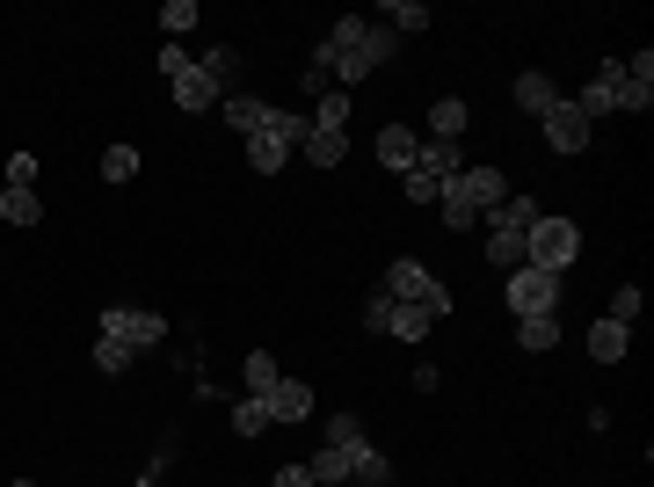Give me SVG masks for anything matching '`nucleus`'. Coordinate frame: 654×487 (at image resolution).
<instances>
[{
	"label": "nucleus",
	"instance_id": "obj_33",
	"mask_svg": "<svg viewBox=\"0 0 654 487\" xmlns=\"http://www.w3.org/2000/svg\"><path fill=\"white\" fill-rule=\"evenodd\" d=\"M328 444H335V451H363L371 437H363V422H357V414H335V422H328Z\"/></svg>",
	"mask_w": 654,
	"mask_h": 487
},
{
	"label": "nucleus",
	"instance_id": "obj_18",
	"mask_svg": "<svg viewBox=\"0 0 654 487\" xmlns=\"http://www.w3.org/2000/svg\"><path fill=\"white\" fill-rule=\"evenodd\" d=\"M553 102H560V88L546 74H516V110H524V117H546Z\"/></svg>",
	"mask_w": 654,
	"mask_h": 487
},
{
	"label": "nucleus",
	"instance_id": "obj_10",
	"mask_svg": "<svg viewBox=\"0 0 654 487\" xmlns=\"http://www.w3.org/2000/svg\"><path fill=\"white\" fill-rule=\"evenodd\" d=\"M262 408H269V422H306L313 414V386L306 379H277V393H269Z\"/></svg>",
	"mask_w": 654,
	"mask_h": 487
},
{
	"label": "nucleus",
	"instance_id": "obj_30",
	"mask_svg": "<svg viewBox=\"0 0 654 487\" xmlns=\"http://www.w3.org/2000/svg\"><path fill=\"white\" fill-rule=\"evenodd\" d=\"M131 364H139V349H124V342L95 335V371H110V379H117V371H131Z\"/></svg>",
	"mask_w": 654,
	"mask_h": 487
},
{
	"label": "nucleus",
	"instance_id": "obj_27",
	"mask_svg": "<svg viewBox=\"0 0 654 487\" xmlns=\"http://www.w3.org/2000/svg\"><path fill=\"white\" fill-rule=\"evenodd\" d=\"M313 131H349V95H342V88H328V95H320Z\"/></svg>",
	"mask_w": 654,
	"mask_h": 487
},
{
	"label": "nucleus",
	"instance_id": "obj_4",
	"mask_svg": "<svg viewBox=\"0 0 654 487\" xmlns=\"http://www.w3.org/2000/svg\"><path fill=\"white\" fill-rule=\"evenodd\" d=\"M102 335L124 349H161L168 342V313H145V306H102Z\"/></svg>",
	"mask_w": 654,
	"mask_h": 487
},
{
	"label": "nucleus",
	"instance_id": "obj_31",
	"mask_svg": "<svg viewBox=\"0 0 654 487\" xmlns=\"http://www.w3.org/2000/svg\"><path fill=\"white\" fill-rule=\"evenodd\" d=\"M139 175V146H110L102 153V182H131Z\"/></svg>",
	"mask_w": 654,
	"mask_h": 487
},
{
	"label": "nucleus",
	"instance_id": "obj_13",
	"mask_svg": "<svg viewBox=\"0 0 654 487\" xmlns=\"http://www.w3.org/2000/svg\"><path fill=\"white\" fill-rule=\"evenodd\" d=\"M581 349H589L597 364H626V349H632V328H618V320H597V328L581 335Z\"/></svg>",
	"mask_w": 654,
	"mask_h": 487
},
{
	"label": "nucleus",
	"instance_id": "obj_29",
	"mask_svg": "<svg viewBox=\"0 0 654 487\" xmlns=\"http://www.w3.org/2000/svg\"><path fill=\"white\" fill-rule=\"evenodd\" d=\"M436 212H444V226H451V233H465V226H480V212H473V204H465V196L451 190V182H444V196H436Z\"/></svg>",
	"mask_w": 654,
	"mask_h": 487
},
{
	"label": "nucleus",
	"instance_id": "obj_36",
	"mask_svg": "<svg viewBox=\"0 0 654 487\" xmlns=\"http://www.w3.org/2000/svg\"><path fill=\"white\" fill-rule=\"evenodd\" d=\"M161 29H168V44L182 29H196V0H168V8H161Z\"/></svg>",
	"mask_w": 654,
	"mask_h": 487
},
{
	"label": "nucleus",
	"instance_id": "obj_9",
	"mask_svg": "<svg viewBox=\"0 0 654 487\" xmlns=\"http://www.w3.org/2000/svg\"><path fill=\"white\" fill-rule=\"evenodd\" d=\"M538 219H546V212H538V196H516V190H509L502 204L487 212V233H531Z\"/></svg>",
	"mask_w": 654,
	"mask_h": 487
},
{
	"label": "nucleus",
	"instance_id": "obj_25",
	"mask_svg": "<svg viewBox=\"0 0 654 487\" xmlns=\"http://www.w3.org/2000/svg\"><path fill=\"white\" fill-rule=\"evenodd\" d=\"M487 262L502 269V277L509 269H524V233H487Z\"/></svg>",
	"mask_w": 654,
	"mask_h": 487
},
{
	"label": "nucleus",
	"instance_id": "obj_6",
	"mask_svg": "<svg viewBox=\"0 0 654 487\" xmlns=\"http://www.w3.org/2000/svg\"><path fill=\"white\" fill-rule=\"evenodd\" d=\"M538 131H546V146H553V153H581V146H589V117H581L567 95H560L553 110L538 117Z\"/></svg>",
	"mask_w": 654,
	"mask_h": 487
},
{
	"label": "nucleus",
	"instance_id": "obj_32",
	"mask_svg": "<svg viewBox=\"0 0 654 487\" xmlns=\"http://www.w3.org/2000/svg\"><path fill=\"white\" fill-rule=\"evenodd\" d=\"M647 313V298H640V284H618V298H611V313L604 320H618V328H632V320Z\"/></svg>",
	"mask_w": 654,
	"mask_h": 487
},
{
	"label": "nucleus",
	"instance_id": "obj_20",
	"mask_svg": "<svg viewBox=\"0 0 654 487\" xmlns=\"http://www.w3.org/2000/svg\"><path fill=\"white\" fill-rule=\"evenodd\" d=\"M349 487H393V459L363 444V451H357V465H349Z\"/></svg>",
	"mask_w": 654,
	"mask_h": 487
},
{
	"label": "nucleus",
	"instance_id": "obj_8",
	"mask_svg": "<svg viewBox=\"0 0 654 487\" xmlns=\"http://www.w3.org/2000/svg\"><path fill=\"white\" fill-rule=\"evenodd\" d=\"M567 102H575L589 124L611 117V110H618V59H604V66H597V80H581V95H567Z\"/></svg>",
	"mask_w": 654,
	"mask_h": 487
},
{
	"label": "nucleus",
	"instance_id": "obj_15",
	"mask_svg": "<svg viewBox=\"0 0 654 487\" xmlns=\"http://www.w3.org/2000/svg\"><path fill=\"white\" fill-rule=\"evenodd\" d=\"M349 465H357V451H335V444H320L313 459H306V473H313V487H349Z\"/></svg>",
	"mask_w": 654,
	"mask_h": 487
},
{
	"label": "nucleus",
	"instance_id": "obj_35",
	"mask_svg": "<svg viewBox=\"0 0 654 487\" xmlns=\"http://www.w3.org/2000/svg\"><path fill=\"white\" fill-rule=\"evenodd\" d=\"M233 430H241V437H262V430H277V422H269L262 400H241V408H233Z\"/></svg>",
	"mask_w": 654,
	"mask_h": 487
},
{
	"label": "nucleus",
	"instance_id": "obj_21",
	"mask_svg": "<svg viewBox=\"0 0 654 487\" xmlns=\"http://www.w3.org/2000/svg\"><path fill=\"white\" fill-rule=\"evenodd\" d=\"M284 139H277V131H255V139H247V168H255V175H277V168H284Z\"/></svg>",
	"mask_w": 654,
	"mask_h": 487
},
{
	"label": "nucleus",
	"instance_id": "obj_41",
	"mask_svg": "<svg viewBox=\"0 0 654 487\" xmlns=\"http://www.w3.org/2000/svg\"><path fill=\"white\" fill-rule=\"evenodd\" d=\"M444 386V364H414V393H436Z\"/></svg>",
	"mask_w": 654,
	"mask_h": 487
},
{
	"label": "nucleus",
	"instance_id": "obj_40",
	"mask_svg": "<svg viewBox=\"0 0 654 487\" xmlns=\"http://www.w3.org/2000/svg\"><path fill=\"white\" fill-rule=\"evenodd\" d=\"M269 487H313V473H306V465H277V480Z\"/></svg>",
	"mask_w": 654,
	"mask_h": 487
},
{
	"label": "nucleus",
	"instance_id": "obj_3",
	"mask_svg": "<svg viewBox=\"0 0 654 487\" xmlns=\"http://www.w3.org/2000/svg\"><path fill=\"white\" fill-rule=\"evenodd\" d=\"M161 74H168V88H175V110H190V117H196V110H218V102H226V88H218V80L204 74V66H196L182 44L161 51Z\"/></svg>",
	"mask_w": 654,
	"mask_h": 487
},
{
	"label": "nucleus",
	"instance_id": "obj_37",
	"mask_svg": "<svg viewBox=\"0 0 654 487\" xmlns=\"http://www.w3.org/2000/svg\"><path fill=\"white\" fill-rule=\"evenodd\" d=\"M357 320H363V335H386V320H393V298H386V292H371V298H363V313H357Z\"/></svg>",
	"mask_w": 654,
	"mask_h": 487
},
{
	"label": "nucleus",
	"instance_id": "obj_39",
	"mask_svg": "<svg viewBox=\"0 0 654 487\" xmlns=\"http://www.w3.org/2000/svg\"><path fill=\"white\" fill-rule=\"evenodd\" d=\"M444 196V182H429V175H408V204H436Z\"/></svg>",
	"mask_w": 654,
	"mask_h": 487
},
{
	"label": "nucleus",
	"instance_id": "obj_11",
	"mask_svg": "<svg viewBox=\"0 0 654 487\" xmlns=\"http://www.w3.org/2000/svg\"><path fill=\"white\" fill-rule=\"evenodd\" d=\"M459 168H465L459 139H422V153H414V175H429V182H451Z\"/></svg>",
	"mask_w": 654,
	"mask_h": 487
},
{
	"label": "nucleus",
	"instance_id": "obj_16",
	"mask_svg": "<svg viewBox=\"0 0 654 487\" xmlns=\"http://www.w3.org/2000/svg\"><path fill=\"white\" fill-rule=\"evenodd\" d=\"M277 379H284V371H277V357H269V349H247V364H241L247 400H269V393H277Z\"/></svg>",
	"mask_w": 654,
	"mask_h": 487
},
{
	"label": "nucleus",
	"instance_id": "obj_2",
	"mask_svg": "<svg viewBox=\"0 0 654 487\" xmlns=\"http://www.w3.org/2000/svg\"><path fill=\"white\" fill-rule=\"evenodd\" d=\"M379 292H386L393 306H422L429 320H444V313H451V292H444V284H436V277H429L422 262H414V255H400V262H393L386 277H379Z\"/></svg>",
	"mask_w": 654,
	"mask_h": 487
},
{
	"label": "nucleus",
	"instance_id": "obj_42",
	"mask_svg": "<svg viewBox=\"0 0 654 487\" xmlns=\"http://www.w3.org/2000/svg\"><path fill=\"white\" fill-rule=\"evenodd\" d=\"M8 487H37V480H8Z\"/></svg>",
	"mask_w": 654,
	"mask_h": 487
},
{
	"label": "nucleus",
	"instance_id": "obj_38",
	"mask_svg": "<svg viewBox=\"0 0 654 487\" xmlns=\"http://www.w3.org/2000/svg\"><path fill=\"white\" fill-rule=\"evenodd\" d=\"M8 190H37V153H15L8 161Z\"/></svg>",
	"mask_w": 654,
	"mask_h": 487
},
{
	"label": "nucleus",
	"instance_id": "obj_34",
	"mask_svg": "<svg viewBox=\"0 0 654 487\" xmlns=\"http://www.w3.org/2000/svg\"><path fill=\"white\" fill-rule=\"evenodd\" d=\"M196 66H204V74L218 80V88H226V95H233V74H241V59H233V51L218 44V51H204V59H196Z\"/></svg>",
	"mask_w": 654,
	"mask_h": 487
},
{
	"label": "nucleus",
	"instance_id": "obj_26",
	"mask_svg": "<svg viewBox=\"0 0 654 487\" xmlns=\"http://www.w3.org/2000/svg\"><path fill=\"white\" fill-rule=\"evenodd\" d=\"M429 328H436V320L422 313V306H393V320H386V335H400V342H422Z\"/></svg>",
	"mask_w": 654,
	"mask_h": 487
},
{
	"label": "nucleus",
	"instance_id": "obj_17",
	"mask_svg": "<svg viewBox=\"0 0 654 487\" xmlns=\"http://www.w3.org/2000/svg\"><path fill=\"white\" fill-rule=\"evenodd\" d=\"M516 342H524L531 357H546V349H560V313H524V320H516Z\"/></svg>",
	"mask_w": 654,
	"mask_h": 487
},
{
	"label": "nucleus",
	"instance_id": "obj_12",
	"mask_svg": "<svg viewBox=\"0 0 654 487\" xmlns=\"http://www.w3.org/2000/svg\"><path fill=\"white\" fill-rule=\"evenodd\" d=\"M414 153H422V139H414L408 124H386V131H379V168L414 175Z\"/></svg>",
	"mask_w": 654,
	"mask_h": 487
},
{
	"label": "nucleus",
	"instance_id": "obj_1",
	"mask_svg": "<svg viewBox=\"0 0 654 487\" xmlns=\"http://www.w3.org/2000/svg\"><path fill=\"white\" fill-rule=\"evenodd\" d=\"M524 262L546 269V277H567V269L581 262V226H575V219H560V212H546V219L524 233Z\"/></svg>",
	"mask_w": 654,
	"mask_h": 487
},
{
	"label": "nucleus",
	"instance_id": "obj_23",
	"mask_svg": "<svg viewBox=\"0 0 654 487\" xmlns=\"http://www.w3.org/2000/svg\"><path fill=\"white\" fill-rule=\"evenodd\" d=\"M0 219H8V226H37V219H44L37 190H0Z\"/></svg>",
	"mask_w": 654,
	"mask_h": 487
},
{
	"label": "nucleus",
	"instance_id": "obj_22",
	"mask_svg": "<svg viewBox=\"0 0 654 487\" xmlns=\"http://www.w3.org/2000/svg\"><path fill=\"white\" fill-rule=\"evenodd\" d=\"M306 161H313V168H342V161H349V131H313V139H306Z\"/></svg>",
	"mask_w": 654,
	"mask_h": 487
},
{
	"label": "nucleus",
	"instance_id": "obj_24",
	"mask_svg": "<svg viewBox=\"0 0 654 487\" xmlns=\"http://www.w3.org/2000/svg\"><path fill=\"white\" fill-rule=\"evenodd\" d=\"M436 15L422 8V0H386V29H400V37H414V29H429Z\"/></svg>",
	"mask_w": 654,
	"mask_h": 487
},
{
	"label": "nucleus",
	"instance_id": "obj_14",
	"mask_svg": "<svg viewBox=\"0 0 654 487\" xmlns=\"http://www.w3.org/2000/svg\"><path fill=\"white\" fill-rule=\"evenodd\" d=\"M218 110H226V124H233L241 139H255V131H269V102H262V95H226V102H218Z\"/></svg>",
	"mask_w": 654,
	"mask_h": 487
},
{
	"label": "nucleus",
	"instance_id": "obj_5",
	"mask_svg": "<svg viewBox=\"0 0 654 487\" xmlns=\"http://www.w3.org/2000/svg\"><path fill=\"white\" fill-rule=\"evenodd\" d=\"M502 298H509V313L524 320V313H560V277H546V269H509L502 277Z\"/></svg>",
	"mask_w": 654,
	"mask_h": 487
},
{
	"label": "nucleus",
	"instance_id": "obj_7",
	"mask_svg": "<svg viewBox=\"0 0 654 487\" xmlns=\"http://www.w3.org/2000/svg\"><path fill=\"white\" fill-rule=\"evenodd\" d=\"M451 190H459L465 204H473V212L487 219V212H495V204L509 196V175H502V168H487V161H480V168H459V175H451Z\"/></svg>",
	"mask_w": 654,
	"mask_h": 487
},
{
	"label": "nucleus",
	"instance_id": "obj_28",
	"mask_svg": "<svg viewBox=\"0 0 654 487\" xmlns=\"http://www.w3.org/2000/svg\"><path fill=\"white\" fill-rule=\"evenodd\" d=\"M269 131H277L284 146H306V139H313V117H298V110H269Z\"/></svg>",
	"mask_w": 654,
	"mask_h": 487
},
{
	"label": "nucleus",
	"instance_id": "obj_19",
	"mask_svg": "<svg viewBox=\"0 0 654 487\" xmlns=\"http://www.w3.org/2000/svg\"><path fill=\"white\" fill-rule=\"evenodd\" d=\"M465 124H473V110H465V95H444L429 110V139H459Z\"/></svg>",
	"mask_w": 654,
	"mask_h": 487
}]
</instances>
